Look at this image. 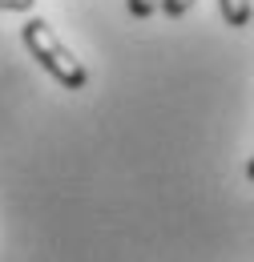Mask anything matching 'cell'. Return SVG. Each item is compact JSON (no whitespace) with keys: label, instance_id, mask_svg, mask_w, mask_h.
<instances>
[{"label":"cell","instance_id":"6da1fadb","mask_svg":"<svg viewBox=\"0 0 254 262\" xmlns=\"http://www.w3.org/2000/svg\"><path fill=\"white\" fill-rule=\"evenodd\" d=\"M20 36H25V49L45 65V73H49L57 85H65V89H85L89 73H85V65L73 57V49H65V45H61V36L53 33L49 20L32 16L29 25L20 29Z\"/></svg>","mask_w":254,"mask_h":262},{"label":"cell","instance_id":"7a4b0ae2","mask_svg":"<svg viewBox=\"0 0 254 262\" xmlns=\"http://www.w3.org/2000/svg\"><path fill=\"white\" fill-rule=\"evenodd\" d=\"M222 8V20L230 29H246L250 25V0H218Z\"/></svg>","mask_w":254,"mask_h":262},{"label":"cell","instance_id":"3957f363","mask_svg":"<svg viewBox=\"0 0 254 262\" xmlns=\"http://www.w3.org/2000/svg\"><path fill=\"white\" fill-rule=\"evenodd\" d=\"M161 8V0H129V12L137 16V20H145V16H154Z\"/></svg>","mask_w":254,"mask_h":262},{"label":"cell","instance_id":"277c9868","mask_svg":"<svg viewBox=\"0 0 254 262\" xmlns=\"http://www.w3.org/2000/svg\"><path fill=\"white\" fill-rule=\"evenodd\" d=\"M194 4H198V0H161V12H165V16H186Z\"/></svg>","mask_w":254,"mask_h":262},{"label":"cell","instance_id":"5b68a950","mask_svg":"<svg viewBox=\"0 0 254 262\" xmlns=\"http://www.w3.org/2000/svg\"><path fill=\"white\" fill-rule=\"evenodd\" d=\"M32 0H0V12H29Z\"/></svg>","mask_w":254,"mask_h":262},{"label":"cell","instance_id":"8992f818","mask_svg":"<svg viewBox=\"0 0 254 262\" xmlns=\"http://www.w3.org/2000/svg\"><path fill=\"white\" fill-rule=\"evenodd\" d=\"M246 173H250V182H254V158H250V165H246Z\"/></svg>","mask_w":254,"mask_h":262}]
</instances>
